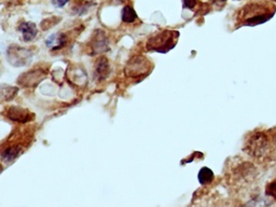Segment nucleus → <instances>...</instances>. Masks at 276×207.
Masks as SVG:
<instances>
[{"label":"nucleus","mask_w":276,"mask_h":207,"mask_svg":"<svg viewBox=\"0 0 276 207\" xmlns=\"http://www.w3.org/2000/svg\"><path fill=\"white\" fill-rule=\"evenodd\" d=\"M267 194L276 199V180L272 181L269 186H267Z\"/></svg>","instance_id":"obj_13"},{"label":"nucleus","mask_w":276,"mask_h":207,"mask_svg":"<svg viewBox=\"0 0 276 207\" xmlns=\"http://www.w3.org/2000/svg\"><path fill=\"white\" fill-rule=\"evenodd\" d=\"M152 69V64L144 57H134L125 67V75L133 79L148 76Z\"/></svg>","instance_id":"obj_3"},{"label":"nucleus","mask_w":276,"mask_h":207,"mask_svg":"<svg viewBox=\"0 0 276 207\" xmlns=\"http://www.w3.org/2000/svg\"><path fill=\"white\" fill-rule=\"evenodd\" d=\"M47 46L55 51V50H60L66 46L67 43V36L65 33H55V35L50 36L47 40Z\"/></svg>","instance_id":"obj_8"},{"label":"nucleus","mask_w":276,"mask_h":207,"mask_svg":"<svg viewBox=\"0 0 276 207\" xmlns=\"http://www.w3.org/2000/svg\"><path fill=\"white\" fill-rule=\"evenodd\" d=\"M179 33L177 31L165 30L152 36L147 42V49L149 51H155L160 53H166L176 46Z\"/></svg>","instance_id":"obj_2"},{"label":"nucleus","mask_w":276,"mask_h":207,"mask_svg":"<svg viewBox=\"0 0 276 207\" xmlns=\"http://www.w3.org/2000/svg\"><path fill=\"white\" fill-rule=\"evenodd\" d=\"M19 30L23 35V40L26 42H30L37 36V27L31 22H24L19 26Z\"/></svg>","instance_id":"obj_7"},{"label":"nucleus","mask_w":276,"mask_h":207,"mask_svg":"<svg viewBox=\"0 0 276 207\" xmlns=\"http://www.w3.org/2000/svg\"><path fill=\"white\" fill-rule=\"evenodd\" d=\"M184 1V5L185 8H189V9H193L196 3H198V0H183Z\"/></svg>","instance_id":"obj_14"},{"label":"nucleus","mask_w":276,"mask_h":207,"mask_svg":"<svg viewBox=\"0 0 276 207\" xmlns=\"http://www.w3.org/2000/svg\"><path fill=\"white\" fill-rule=\"evenodd\" d=\"M137 20V14L131 5H125L122 10V21L124 23H133Z\"/></svg>","instance_id":"obj_11"},{"label":"nucleus","mask_w":276,"mask_h":207,"mask_svg":"<svg viewBox=\"0 0 276 207\" xmlns=\"http://www.w3.org/2000/svg\"><path fill=\"white\" fill-rule=\"evenodd\" d=\"M198 178L202 184L211 183L214 180V173L211 169H208V167H203L199 173Z\"/></svg>","instance_id":"obj_12"},{"label":"nucleus","mask_w":276,"mask_h":207,"mask_svg":"<svg viewBox=\"0 0 276 207\" xmlns=\"http://www.w3.org/2000/svg\"><path fill=\"white\" fill-rule=\"evenodd\" d=\"M22 152V147L20 146H12L8 147L3 150L2 152V159L7 162H10L14 160L15 158H18L20 153Z\"/></svg>","instance_id":"obj_10"},{"label":"nucleus","mask_w":276,"mask_h":207,"mask_svg":"<svg viewBox=\"0 0 276 207\" xmlns=\"http://www.w3.org/2000/svg\"><path fill=\"white\" fill-rule=\"evenodd\" d=\"M110 72V67L108 59L105 58H101L98 59L96 67H95V75H96L99 79H106L107 76Z\"/></svg>","instance_id":"obj_9"},{"label":"nucleus","mask_w":276,"mask_h":207,"mask_svg":"<svg viewBox=\"0 0 276 207\" xmlns=\"http://www.w3.org/2000/svg\"><path fill=\"white\" fill-rule=\"evenodd\" d=\"M273 1H276V0H273Z\"/></svg>","instance_id":"obj_16"},{"label":"nucleus","mask_w":276,"mask_h":207,"mask_svg":"<svg viewBox=\"0 0 276 207\" xmlns=\"http://www.w3.org/2000/svg\"><path fill=\"white\" fill-rule=\"evenodd\" d=\"M46 75H47V72L46 71H42L40 69L28 71V72H26V74L22 75L20 77L19 83H20L21 86L28 87V88L35 87L42 79H44V77H46Z\"/></svg>","instance_id":"obj_4"},{"label":"nucleus","mask_w":276,"mask_h":207,"mask_svg":"<svg viewBox=\"0 0 276 207\" xmlns=\"http://www.w3.org/2000/svg\"><path fill=\"white\" fill-rule=\"evenodd\" d=\"M5 115H7L8 119L14 122H28L33 118L30 111L21 107H10Z\"/></svg>","instance_id":"obj_5"},{"label":"nucleus","mask_w":276,"mask_h":207,"mask_svg":"<svg viewBox=\"0 0 276 207\" xmlns=\"http://www.w3.org/2000/svg\"><path fill=\"white\" fill-rule=\"evenodd\" d=\"M92 48L95 53H103L109 49V42L103 30H96L94 33Z\"/></svg>","instance_id":"obj_6"},{"label":"nucleus","mask_w":276,"mask_h":207,"mask_svg":"<svg viewBox=\"0 0 276 207\" xmlns=\"http://www.w3.org/2000/svg\"><path fill=\"white\" fill-rule=\"evenodd\" d=\"M68 2H69V0H52V3L55 5L56 8L64 7V5Z\"/></svg>","instance_id":"obj_15"},{"label":"nucleus","mask_w":276,"mask_h":207,"mask_svg":"<svg viewBox=\"0 0 276 207\" xmlns=\"http://www.w3.org/2000/svg\"><path fill=\"white\" fill-rule=\"evenodd\" d=\"M275 7L271 3H252L247 5L242 11V25L255 26L267 22L274 15Z\"/></svg>","instance_id":"obj_1"}]
</instances>
